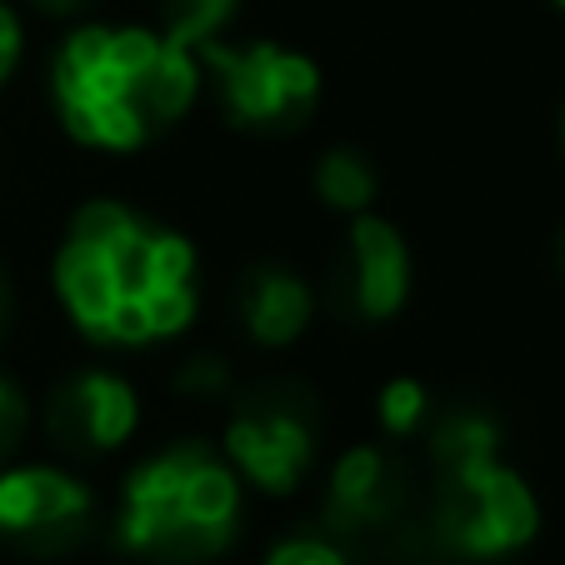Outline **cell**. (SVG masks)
Returning <instances> with one entry per match:
<instances>
[{
  "label": "cell",
  "instance_id": "6da1fadb",
  "mask_svg": "<svg viewBox=\"0 0 565 565\" xmlns=\"http://www.w3.org/2000/svg\"><path fill=\"white\" fill-rule=\"evenodd\" d=\"M55 290L86 341L126 351L181 335L201 300L191 241L120 201H90L71 215L55 250Z\"/></svg>",
  "mask_w": 565,
  "mask_h": 565
},
{
  "label": "cell",
  "instance_id": "7a4b0ae2",
  "mask_svg": "<svg viewBox=\"0 0 565 565\" xmlns=\"http://www.w3.org/2000/svg\"><path fill=\"white\" fill-rule=\"evenodd\" d=\"M61 126L81 146L136 150L201 96V55L146 25H86L51 65Z\"/></svg>",
  "mask_w": 565,
  "mask_h": 565
},
{
  "label": "cell",
  "instance_id": "3957f363",
  "mask_svg": "<svg viewBox=\"0 0 565 565\" xmlns=\"http://www.w3.org/2000/svg\"><path fill=\"white\" fill-rule=\"evenodd\" d=\"M120 545L156 565H201L241 531V476L221 450L181 440L146 456L120 495Z\"/></svg>",
  "mask_w": 565,
  "mask_h": 565
},
{
  "label": "cell",
  "instance_id": "277c9868",
  "mask_svg": "<svg viewBox=\"0 0 565 565\" xmlns=\"http://www.w3.org/2000/svg\"><path fill=\"white\" fill-rule=\"evenodd\" d=\"M541 525L531 486L501 466V456H476L456 466H430L426 511L406 525L426 551L446 561H501L531 545Z\"/></svg>",
  "mask_w": 565,
  "mask_h": 565
},
{
  "label": "cell",
  "instance_id": "5b68a950",
  "mask_svg": "<svg viewBox=\"0 0 565 565\" xmlns=\"http://www.w3.org/2000/svg\"><path fill=\"white\" fill-rule=\"evenodd\" d=\"M316 440H320V411L316 395L300 381H256L235 395L231 420H225V460L235 476H246L250 486L270 495L296 491L316 466Z\"/></svg>",
  "mask_w": 565,
  "mask_h": 565
},
{
  "label": "cell",
  "instance_id": "8992f818",
  "mask_svg": "<svg viewBox=\"0 0 565 565\" xmlns=\"http://www.w3.org/2000/svg\"><path fill=\"white\" fill-rule=\"evenodd\" d=\"M201 65L215 81L225 120L260 136H286L300 130L320 106V71L300 51H280L270 41L250 45H201Z\"/></svg>",
  "mask_w": 565,
  "mask_h": 565
},
{
  "label": "cell",
  "instance_id": "52a82bcc",
  "mask_svg": "<svg viewBox=\"0 0 565 565\" xmlns=\"http://www.w3.org/2000/svg\"><path fill=\"white\" fill-rule=\"evenodd\" d=\"M326 535L331 541H401L406 525L416 521V476L395 450L385 446H351L331 466L326 480Z\"/></svg>",
  "mask_w": 565,
  "mask_h": 565
},
{
  "label": "cell",
  "instance_id": "ba28073f",
  "mask_svg": "<svg viewBox=\"0 0 565 565\" xmlns=\"http://www.w3.org/2000/svg\"><path fill=\"white\" fill-rule=\"evenodd\" d=\"M96 531V495L61 466L0 470V541L21 555H71Z\"/></svg>",
  "mask_w": 565,
  "mask_h": 565
},
{
  "label": "cell",
  "instance_id": "9c48e42d",
  "mask_svg": "<svg viewBox=\"0 0 565 565\" xmlns=\"http://www.w3.org/2000/svg\"><path fill=\"white\" fill-rule=\"evenodd\" d=\"M411 256L391 221L361 211L326 266V306L341 320H391L406 306Z\"/></svg>",
  "mask_w": 565,
  "mask_h": 565
},
{
  "label": "cell",
  "instance_id": "30bf717a",
  "mask_svg": "<svg viewBox=\"0 0 565 565\" xmlns=\"http://www.w3.org/2000/svg\"><path fill=\"white\" fill-rule=\"evenodd\" d=\"M136 391L126 375L116 371H75L45 401V436L61 456L71 460H96L126 446L136 430Z\"/></svg>",
  "mask_w": 565,
  "mask_h": 565
},
{
  "label": "cell",
  "instance_id": "8fae6325",
  "mask_svg": "<svg viewBox=\"0 0 565 565\" xmlns=\"http://www.w3.org/2000/svg\"><path fill=\"white\" fill-rule=\"evenodd\" d=\"M241 316L260 345H290L306 335L310 316H316V290L296 270L260 260L241 280Z\"/></svg>",
  "mask_w": 565,
  "mask_h": 565
},
{
  "label": "cell",
  "instance_id": "7c38bea8",
  "mask_svg": "<svg viewBox=\"0 0 565 565\" xmlns=\"http://www.w3.org/2000/svg\"><path fill=\"white\" fill-rule=\"evenodd\" d=\"M316 195L331 211H345V215H361L371 211L375 201V166L351 146H335L316 160Z\"/></svg>",
  "mask_w": 565,
  "mask_h": 565
},
{
  "label": "cell",
  "instance_id": "4fadbf2b",
  "mask_svg": "<svg viewBox=\"0 0 565 565\" xmlns=\"http://www.w3.org/2000/svg\"><path fill=\"white\" fill-rule=\"evenodd\" d=\"M231 15L235 0H160V35L181 51H201V45L221 41Z\"/></svg>",
  "mask_w": 565,
  "mask_h": 565
},
{
  "label": "cell",
  "instance_id": "5bb4252c",
  "mask_svg": "<svg viewBox=\"0 0 565 565\" xmlns=\"http://www.w3.org/2000/svg\"><path fill=\"white\" fill-rule=\"evenodd\" d=\"M426 416H430V395H426V385L420 381H391L381 391V426L391 430V436H416L420 426H426Z\"/></svg>",
  "mask_w": 565,
  "mask_h": 565
},
{
  "label": "cell",
  "instance_id": "9a60e30c",
  "mask_svg": "<svg viewBox=\"0 0 565 565\" xmlns=\"http://www.w3.org/2000/svg\"><path fill=\"white\" fill-rule=\"evenodd\" d=\"M266 565H351V555H345L341 541H331V535L320 531V535H286L266 555Z\"/></svg>",
  "mask_w": 565,
  "mask_h": 565
},
{
  "label": "cell",
  "instance_id": "2e32d148",
  "mask_svg": "<svg viewBox=\"0 0 565 565\" xmlns=\"http://www.w3.org/2000/svg\"><path fill=\"white\" fill-rule=\"evenodd\" d=\"M175 391L191 395V401H215V395L231 391V365L221 355H191V361L175 371Z\"/></svg>",
  "mask_w": 565,
  "mask_h": 565
},
{
  "label": "cell",
  "instance_id": "e0dca14e",
  "mask_svg": "<svg viewBox=\"0 0 565 565\" xmlns=\"http://www.w3.org/2000/svg\"><path fill=\"white\" fill-rule=\"evenodd\" d=\"M25 426H31V406H25V395L15 391L6 375H0V466L21 450Z\"/></svg>",
  "mask_w": 565,
  "mask_h": 565
},
{
  "label": "cell",
  "instance_id": "ac0fdd59",
  "mask_svg": "<svg viewBox=\"0 0 565 565\" xmlns=\"http://www.w3.org/2000/svg\"><path fill=\"white\" fill-rule=\"evenodd\" d=\"M15 61H21V21H15V11L0 0V86L11 81Z\"/></svg>",
  "mask_w": 565,
  "mask_h": 565
},
{
  "label": "cell",
  "instance_id": "d6986e66",
  "mask_svg": "<svg viewBox=\"0 0 565 565\" xmlns=\"http://www.w3.org/2000/svg\"><path fill=\"white\" fill-rule=\"evenodd\" d=\"M35 6H41L45 15H75L81 6H86V0H35Z\"/></svg>",
  "mask_w": 565,
  "mask_h": 565
},
{
  "label": "cell",
  "instance_id": "ffe728a7",
  "mask_svg": "<svg viewBox=\"0 0 565 565\" xmlns=\"http://www.w3.org/2000/svg\"><path fill=\"white\" fill-rule=\"evenodd\" d=\"M555 266H561V276H565V231L555 235Z\"/></svg>",
  "mask_w": 565,
  "mask_h": 565
},
{
  "label": "cell",
  "instance_id": "44dd1931",
  "mask_svg": "<svg viewBox=\"0 0 565 565\" xmlns=\"http://www.w3.org/2000/svg\"><path fill=\"white\" fill-rule=\"evenodd\" d=\"M0 316H6V270H0Z\"/></svg>",
  "mask_w": 565,
  "mask_h": 565
},
{
  "label": "cell",
  "instance_id": "7402d4cb",
  "mask_svg": "<svg viewBox=\"0 0 565 565\" xmlns=\"http://www.w3.org/2000/svg\"><path fill=\"white\" fill-rule=\"evenodd\" d=\"M561 136H565V120H561Z\"/></svg>",
  "mask_w": 565,
  "mask_h": 565
},
{
  "label": "cell",
  "instance_id": "603a6c76",
  "mask_svg": "<svg viewBox=\"0 0 565 565\" xmlns=\"http://www.w3.org/2000/svg\"><path fill=\"white\" fill-rule=\"evenodd\" d=\"M555 6H565V0H555Z\"/></svg>",
  "mask_w": 565,
  "mask_h": 565
}]
</instances>
